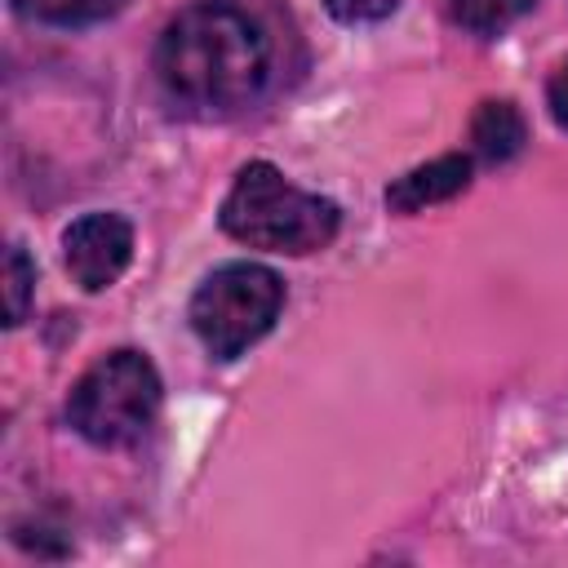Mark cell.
Masks as SVG:
<instances>
[{
    "label": "cell",
    "mask_w": 568,
    "mask_h": 568,
    "mask_svg": "<svg viewBox=\"0 0 568 568\" xmlns=\"http://www.w3.org/2000/svg\"><path fill=\"white\" fill-rule=\"evenodd\" d=\"M546 102H550V115L559 129H568V58L555 67L550 84H546Z\"/></svg>",
    "instance_id": "obj_12"
},
{
    "label": "cell",
    "mask_w": 568,
    "mask_h": 568,
    "mask_svg": "<svg viewBox=\"0 0 568 568\" xmlns=\"http://www.w3.org/2000/svg\"><path fill=\"white\" fill-rule=\"evenodd\" d=\"M284 311V280L262 262H226L191 293V328L213 359H235L262 342Z\"/></svg>",
    "instance_id": "obj_4"
},
{
    "label": "cell",
    "mask_w": 568,
    "mask_h": 568,
    "mask_svg": "<svg viewBox=\"0 0 568 568\" xmlns=\"http://www.w3.org/2000/svg\"><path fill=\"white\" fill-rule=\"evenodd\" d=\"M160 89L200 115H231L266 89L271 40L257 18L231 0H195L169 18L155 40Z\"/></svg>",
    "instance_id": "obj_1"
},
{
    "label": "cell",
    "mask_w": 568,
    "mask_h": 568,
    "mask_svg": "<svg viewBox=\"0 0 568 568\" xmlns=\"http://www.w3.org/2000/svg\"><path fill=\"white\" fill-rule=\"evenodd\" d=\"M31 293H36V266L22 253V244L4 248V324H22L31 311Z\"/></svg>",
    "instance_id": "obj_10"
},
{
    "label": "cell",
    "mask_w": 568,
    "mask_h": 568,
    "mask_svg": "<svg viewBox=\"0 0 568 568\" xmlns=\"http://www.w3.org/2000/svg\"><path fill=\"white\" fill-rule=\"evenodd\" d=\"M524 142H528V124H524V115H519L515 102L488 98V102L475 106V115H470V146H475V155L484 164L515 160L524 151Z\"/></svg>",
    "instance_id": "obj_7"
},
{
    "label": "cell",
    "mask_w": 568,
    "mask_h": 568,
    "mask_svg": "<svg viewBox=\"0 0 568 568\" xmlns=\"http://www.w3.org/2000/svg\"><path fill=\"white\" fill-rule=\"evenodd\" d=\"M222 231L248 248L306 257L333 244L342 226V209L315 191L293 186L271 160H248L217 213Z\"/></svg>",
    "instance_id": "obj_2"
},
{
    "label": "cell",
    "mask_w": 568,
    "mask_h": 568,
    "mask_svg": "<svg viewBox=\"0 0 568 568\" xmlns=\"http://www.w3.org/2000/svg\"><path fill=\"white\" fill-rule=\"evenodd\" d=\"M129 0H13V9L44 27H93L124 9Z\"/></svg>",
    "instance_id": "obj_8"
},
{
    "label": "cell",
    "mask_w": 568,
    "mask_h": 568,
    "mask_svg": "<svg viewBox=\"0 0 568 568\" xmlns=\"http://www.w3.org/2000/svg\"><path fill=\"white\" fill-rule=\"evenodd\" d=\"M324 9L346 22V27H364V22H382L399 9V0H324Z\"/></svg>",
    "instance_id": "obj_11"
},
{
    "label": "cell",
    "mask_w": 568,
    "mask_h": 568,
    "mask_svg": "<svg viewBox=\"0 0 568 568\" xmlns=\"http://www.w3.org/2000/svg\"><path fill=\"white\" fill-rule=\"evenodd\" d=\"M537 0H448L453 22H462L475 36H501L506 27H515Z\"/></svg>",
    "instance_id": "obj_9"
},
{
    "label": "cell",
    "mask_w": 568,
    "mask_h": 568,
    "mask_svg": "<svg viewBox=\"0 0 568 568\" xmlns=\"http://www.w3.org/2000/svg\"><path fill=\"white\" fill-rule=\"evenodd\" d=\"M160 399L164 386L155 364L142 351L120 346L80 373V382L67 395V422L93 448H124L151 430Z\"/></svg>",
    "instance_id": "obj_3"
},
{
    "label": "cell",
    "mask_w": 568,
    "mask_h": 568,
    "mask_svg": "<svg viewBox=\"0 0 568 568\" xmlns=\"http://www.w3.org/2000/svg\"><path fill=\"white\" fill-rule=\"evenodd\" d=\"M62 262L84 293L111 288L133 262V226L124 213H84L62 231Z\"/></svg>",
    "instance_id": "obj_5"
},
{
    "label": "cell",
    "mask_w": 568,
    "mask_h": 568,
    "mask_svg": "<svg viewBox=\"0 0 568 568\" xmlns=\"http://www.w3.org/2000/svg\"><path fill=\"white\" fill-rule=\"evenodd\" d=\"M470 186V155H439L430 164L408 169L404 178H395L386 186V209L395 213H417L426 204H444L453 195H462Z\"/></svg>",
    "instance_id": "obj_6"
}]
</instances>
